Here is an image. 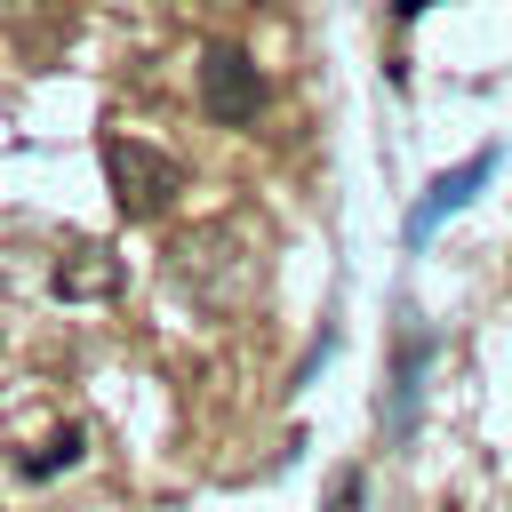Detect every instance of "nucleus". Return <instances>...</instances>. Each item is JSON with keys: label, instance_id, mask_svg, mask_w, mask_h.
<instances>
[{"label": "nucleus", "instance_id": "nucleus-1", "mask_svg": "<svg viewBox=\"0 0 512 512\" xmlns=\"http://www.w3.org/2000/svg\"><path fill=\"white\" fill-rule=\"evenodd\" d=\"M200 112L216 128H256L264 120V72H256L248 48H232V40L200 48Z\"/></svg>", "mask_w": 512, "mask_h": 512}, {"label": "nucleus", "instance_id": "nucleus-6", "mask_svg": "<svg viewBox=\"0 0 512 512\" xmlns=\"http://www.w3.org/2000/svg\"><path fill=\"white\" fill-rule=\"evenodd\" d=\"M392 8H400V16H416V8H432V0H392Z\"/></svg>", "mask_w": 512, "mask_h": 512}, {"label": "nucleus", "instance_id": "nucleus-2", "mask_svg": "<svg viewBox=\"0 0 512 512\" xmlns=\"http://www.w3.org/2000/svg\"><path fill=\"white\" fill-rule=\"evenodd\" d=\"M104 176H112V192H120L128 216H160L184 192V168L160 144H136V136H104Z\"/></svg>", "mask_w": 512, "mask_h": 512}, {"label": "nucleus", "instance_id": "nucleus-4", "mask_svg": "<svg viewBox=\"0 0 512 512\" xmlns=\"http://www.w3.org/2000/svg\"><path fill=\"white\" fill-rule=\"evenodd\" d=\"M112 288H120V256L112 248H72L56 264V296H72V304L80 296H112Z\"/></svg>", "mask_w": 512, "mask_h": 512}, {"label": "nucleus", "instance_id": "nucleus-3", "mask_svg": "<svg viewBox=\"0 0 512 512\" xmlns=\"http://www.w3.org/2000/svg\"><path fill=\"white\" fill-rule=\"evenodd\" d=\"M488 168H496V152H480V160H464V168H448V176H440V184H432V200H424V208H416V224H408V232H416V240H424V232H432V224H440V216H448V208H464V200H472V192H480V184H488Z\"/></svg>", "mask_w": 512, "mask_h": 512}, {"label": "nucleus", "instance_id": "nucleus-5", "mask_svg": "<svg viewBox=\"0 0 512 512\" xmlns=\"http://www.w3.org/2000/svg\"><path fill=\"white\" fill-rule=\"evenodd\" d=\"M72 456H80V432H56V440H48V448H40V456H32V448H24V480H48V472H64V464H72Z\"/></svg>", "mask_w": 512, "mask_h": 512}]
</instances>
